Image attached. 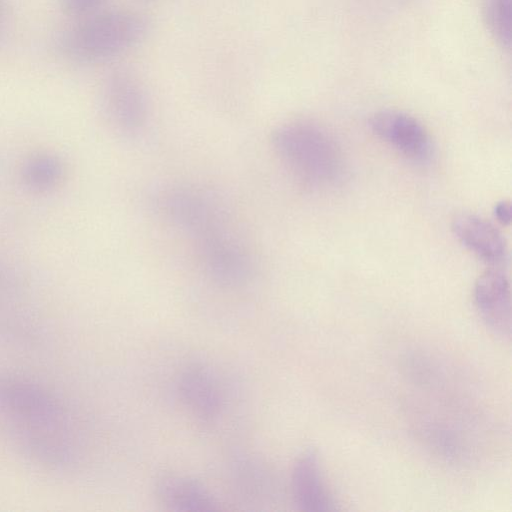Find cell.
Segmentation results:
<instances>
[{
	"mask_svg": "<svg viewBox=\"0 0 512 512\" xmlns=\"http://www.w3.org/2000/svg\"><path fill=\"white\" fill-rule=\"evenodd\" d=\"M0 415L17 443L37 461L70 466L76 440L70 415L50 392L19 377L0 378Z\"/></svg>",
	"mask_w": 512,
	"mask_h": 512,
	"instance_id": "6da1fadb",
	"label": "cell"
},
{
	"mask_svg": "<svg viewBox=\"0 0 512 512\" xmlns=\"http://www.w3.org/2000/svg\"><path fill=\"white\" fill-rule=\"evenodd\" d=\"M149 30L147 19L127 9L96 11L61 31L55 49L77 64H100L140 44Z\"/></svg>",
	"mask_w": 512,
	"mask_h": 512,
	"instance_id": "7a4b0ae2",
	"label": "cell"
},
{
	"mask_svg": "<svg viewBox=\"0 0 512 512\" xmlns=\"http://www.w3.org/2000/svg\"><path fill=\"white\" fill-rule=\"evenodd\" d=\"M271 142L281 161L302 184L325 189L343 179L342 149L325 127L308 120L291 121L273 131Z\"/></svg>",
	"mask_w": 512,
	"mask_h": 512,
	"instance_id": "3957f363",
	"label": "cell"
},
{
	"mask_svg": "<svg viewBox=\"0 0 512 512\" xmlns=\"http://www.w3.org/2000/svg\"><path fill=\"white\" fill-rule=\"evenodd\" d=\"M157 211L193 240L228 227V216L212 195L200 188L176 185L161 190L154 202Z\"/></svg>",
	"mask_w": 512,
	"mask_h": 512,
	"instance_id": "277c9868",
	"label": "cell"
},
{
	"mask_svg": "<svg viewBox=\"0 0 512 512\" xmlns=\"http://www.w3.org/2000/svg\"><path fill=\"white\" fill-rule=\"evenodd\" d=\"M228 228L205 235L194 243L208 277L221 286L238 287L251 278L253 262L249 252Z\"/></svg>",
	"mask_w": 512,
	"mask_h": 512,
	"instance_id": "5b68a950",
	"label": "cell"
},
{
	"mask_svg": "<svg viewBox=\"0 0 512 512\" xmlns=\"http://www.w3.org/2000/svg\"><path fill=\"white\" fill-rule=\"evenodd\" d=\"M105 107L113 121L126 132H137L148 118V98L139 79L127 70H116L103 86Z\"/></svg>",
	"mask_w": 512,
	"mask_h": 512,
	"instance_id": "8992f818",
	"label": "cell"
},
{
	"mask_svg": "<svg viewBox=\"0 0 512 512\" xmlns=\"http://www.w3.org/2000/svg\"><path fill=\"white\" fill-rule=\"evenodd\" d=\"M372 132L406 158L427 161L432 141L424 125L412 115L398 110H382L370 120Z\"/></svg>",
	"mask_w": 512,
	"mask_h": 512,
	"instance_id": "52a82bcc",
	"label": "cell"
},
{
	"mask_svg": "<svg viewBox=\"0 0 512 512\" xmlns=\"http://www.w3.org/2000/svg\"><path fill=\"white\" fill-rule=\"evenodd\" d=\"M178 393L189 412L200 422H214L223 408V393L216 374L202 363L187 365L181 372Z\"/></svg>",
	"mask_w": 512,
	"mask_h": 512,
	"instance_id": "ba28073f",
	"label": "cell"
},
{
	"mask_svg": "<svg viewBox=\"0 0 512 512\" xmlns=\"http://www.w3.org/2000/svg\"><path fill=\"white\" fill-rule=\"evenodd\" d=\"M473 296L475 306L487 327L498 336L510 338L511 290L506 274L495 268L485 271L475 282Z\"/></svg>",
	"mask_w": 512,
	"mask_h": 512,
	"instance_id": "9c48e42d",
	"label": "cell"
},
{
	"mask_svg": "<svg viewBox=\"0 0 512 512\" xmlns=\"http://www.w3.org/2000/svg\"><path fill=\"white\" fill-rule=\"evenodd\" d=\"M291 491L298 510L324 512L337 509L314 450L308 449L296 459L291 474Z\"/></svg>",
	"mask_w": 512,
	"mask_h": 512,
	"instance_id": "30bf717a",
	"label": "cell"
},
{
	"mask_svg": "<svg viewBox=\"0 0 512 512\" xmlns=\"http://www.w3.org/2000/svg\"><path fill=\"white\" fill-rule=\"evenodd\" d=\"M452 231L457 240L469 251L493 266L507 258V244L502 233L485 218L461 213L452 220Z\"/></svg>",
	"mask_w": 512,
	"mask_h": 512,
	"instance_id": "8fae6325",
	"label": "cell"
},
{
	"mask_svg": "<svg viewBox=\"0 0 512 512\" xmlns=\"http://www.w3.org/2000/svg\"><path fill=\"white\" fill-rule=\"evenodd\" d=\"M154 490L158 500L172 511H215L219 503L198 480L189 476L164 472L157 476Z\"/></svg>",
	"mask_w": 512,
	"mask_h": 512,
	"instance_id": "7c38bea8",
	"label": "cell"
},
{
	"mask_svg": "<svg viewBox=\"0 0 512 512\" xmlns=\"http://www.w3.org/2000/svg\"><path fill=\"white\" fill-rule=\"evenodd\" d=\"M485 19L496 41L504 48L511 46V0H485Z\"/></svg>",
	"mask_w": 512,
	"mask_h": 512,
	"instance_id": "4fadbf2b",
	"label": "cell"
},
{
	"mask_svg": "<svg viewBox=\"0 0 512 512\" xmlns=\"http://www.w3.org/2000/svg\"><path fill=\"white\" fill-rule=\"evenodd\" d=\"M105 0H59L60 6L66 14L73 16H87L98 11Z\"/></svg>",
	"mask_w": 512,
	"mask_h": 512,
	"instance_id": "5bb4252c",
	"label": "cell"
},
{
	"mask_svg": "<svg viewBox=\"0 0 512 512\" xmlns=\"http://www.w3.org/2000/svg\"><path fill=\"white\" fill-rule=\"evenodd\" d=\"M494 216L497 221L504 225L508 226L511 222V205L509 201L502 200L495 204L494 206Z\"/></svg>",
	"mask_w": 512,
	"mask_h": 512,
	"instance_id": "9a60e30c",
	"label": "cell"
},
{
	"mask_svg": "<svg viewBox=\"0 0 512 512\" xmlns=\"http://www.w3.org/2000/svg\"><path fill=\"white\" fill-rule=\"evenodd\" d=\"M4 19H5L4 3H3V0H0V33L3 29Z\"/></svg>",
	"mask_w": 512,
	"mask_h": 512,
	"instance_id": "2e32d148",
	"label": "cell"
}]
</instances>
